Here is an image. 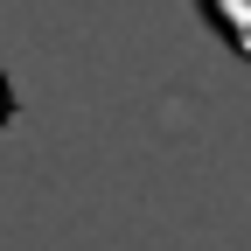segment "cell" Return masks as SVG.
<instances>
[{"label":"cell","instance_id":"6da1fadb","mask_svg":"<svg viewBox=\"0 0 251 251\" xmlns=\"http://www.w3.org/2000/svg\"><path fill=\"white\" fill-rule=\"evenodd\" d=\"M202 21L216 28V42H230L244 63H251V0H196Z\"/></svg>","mask_w":251,"mask_h":251}]
</instances>
